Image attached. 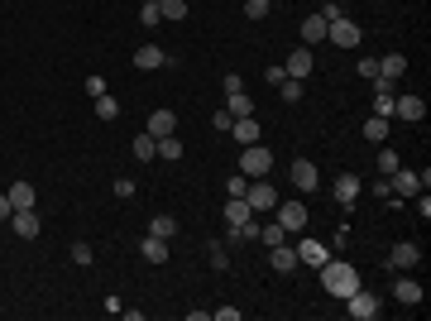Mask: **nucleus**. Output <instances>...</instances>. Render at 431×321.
<instances>
[{
	"mask_svg": "<svg viewBox=\"0 0 431 321\" xmlns=\"http://www.w3.org/2000/svg\"><path fill=\"white\" fill-rule=\"evenodd\" d=\"M321 288L331 297H340V302H345V297L359 288V273H354L345 259H326V264H321Z\"/></svg>",
	"mask_w": 431,
	"mask_h": 321,
	"instance_id": "1",
	"label": "nucleus"
},
{
	"mask_svg": "<svg viewBox=\"0 0 431 321\" xmlns=\"http://www.w3.org/2000/svg\"><path fill=\"white\" fill-rule=\"evenodd\" d=\"M244 202H249V211H254V216H264V211H273V207H278V192H273L269 178H249Z\"/></svg>",
	"mask_w": 431,
	"mask_h": 321,
	"instance_id": "2",
	"label": "nucleus"
},
{
	"mask_svg": "<svg viewBox=\"0 0 431 321\" xmlns=\"http://www.w3.org/2000/svg\"><path fill=\"white\" fill-rule=\"evenodd\" d=\"M326 44H336V48H359L364 39H359V25H354V20L336 15V20L326 25Z\"/></svg>",
	"mask_w": 431,
	"mask_h": 321,
	"instance_id": "3",
	"label": "nucleus"
},
{
	"mask_svg": "<svg viewBox=\"0 0 431 321\" xmlns=\"http://www.w3.org/2000/svg\"><path fill=\"white\" fill-rule=\"evenodd\" d=\"M269 168H273V154L264 149V144H244V154H240V173L244 178H269Z\"/></svg>",
	"mask_w": 431,
	"mask_h": 321,
	"instance_id": "4",
	"label": "nucleus"
},
{
	"mask_svg": "<svg viewBox=\"0 0 431 321\" xmlns=\"http://www.w3.org/2000/svg\"><path fill=\"white\" fill-rule=\"evenodd\" d=\"M293 249H297V264H302V268H321L326 259H331V244L312 240V235H307V240H297Z\"/></svg>",
	"mask_w": 431,
	"mask_h": 321,
	"instance_id": "5",
	"label": "nucleus"
},
{
	"mask_svg": "<svg viewBox=\"0 0 431 321\" xmlns=\"http://www.w3.org/2000/svg\"><path fill=\"white\" fill-rule=\"evenodd\" d=\"M345 312H350L354 321H374V317H378V297L364 293V288H354V293L345 297Z\"/></svg>",
	"mask_w": 431,
	"mask_h": 321,
	"instance_id": "6",
	"label": "nucleus"
},
{
	"mask_svg": "<svg viewBox=\"0 0 431 321\" xmlns=\"http://www.w3.org/2000/svg\"><path fill=\"white\" fill-rule=\"evenodd\" d=\"M273 211H278V225H283L288 235H293V230H307V202H278Z\"/></svg>",
	"mask_w": 431,
	"mask_h": 321,
	"instance_id": "7",
	"label": "nucleus"
},
{
	"mask_svg": "<svg viewBox=\"0 0 431 321\" xmlns=\"http://www.w3.org/2000/svg\"><path fill=\"white\" fill-rule=\"evenodd\" d=\"M403 72H407V58H403V53H383V58H378V77H374V86H393Z\"/></svg>",
	"mask_w": 431,
	"mask_h": 321,
	"instance_id": "8",
	"label": "nucleus"
},
{
	"mask_svg": "<svg viewBox=\"0 0 431 321\" xmlns=\"http://www.w3.org/2000/svg\"><path fill=\"white\" fill-rule=\"evenodd\" d=\"M417 264H422V249L412 240H398L388 249V268H417Z\"/></svg>",
	"mask_w": 431,
	"mask_h": 321,
	"instance_id": "9",
	"label": "nucleus"
},
{
	"mask_svg": "<svg viewBox=\"0 0 431 321\" xmlns=\"http://www.w3.org/2000/svg\"><path fill=\"white\" fill-rule=\"evenodd\" d=\"M10 225H15L20 240H34L39 235V207H20V211L10 216Z\"/></svg>",
	"mask_w": 431,
	"mask_h": 321,
	"instance_id": "10",
	"label": "nucleus"
},
{
	"mask_svg": "<svg viewBox=\"0 0 431 321\" xmlns=\"http://www.w3.org/2000/svg\"><path fill=\"white\" fill-rule=\"evenodd\" d=\"M283 72H288V77H297V81H307V77H312V48H307V44H302V48H293V53H288V63H283Z\"/></svg>",
	"mask_w": 431,
	"mask_h": 321,
	"instance_id": "11",
	"label": "nucleus"
},
{
	"mask_svg": "<svg viewBox=\"0 0 431 321\" xmlns=\"http://www.w3.org/2000/svg\"><path fill=\"white\" fill-rule=\"evenodd\" d=\"M249 221H254L249 202H244V197H225V225H230V230H240V225H249Z\"/></svg>",
	"mask_w": 431,
	"mask_h": 321,
	"instance_id": "12",
	"label": "nucleus"
},
{
	"mask_svg": "<svg viewBox=\"0 0 431 321\" xmlns=\"http://www.w3.org/2000/svg\"><path fill=\"white\" fill-rule=\"evenodd\" d=\"M135 67H139V72H154V67H168V53H163L159 44H144V48H135Z\"/></svg>",
	"mask_w": 431,
	"mask_h": 321,
	"instance_id": "13",
	"label": "nucleus"
},
{
	"mask_svg": "<svg viewBox=\"0 0 431 321\" xmlns=\"http://www.w3.org/2000/svg\"><path fill=\"white\" fill-rule=\"evenodd\" d=\"M269 264L278 268V273H297V268H302V264H297V249H293L288 240H283V244H273V249H269Z\"/></svg>",
	"mask_w": 431,
	"mask_h": 321,
	"instance_id": "14",
	"label": "nucleus"
},
{
	"mask_svg": "<svg viewBox=\"0 0 431 321\" xmlns=\"http://www.w3.org/2000/svg\"><path fill=\"white\" fill-rule=\"evenodd\" d=\"M317 183H321V178H317V163L297 159V163H293V188H297V192H317Z\"/></svg>",
	"mask_w": 431,
	"mask_h": 321,
	"instance_id": "15",
	"label": "nucleus"
},
{
	"mask_svg": "<svg viewBox=\"0 0 431 321\" xmlns=\"http://www.w3.org/2000/svg\"><path fill=\"white\" fill-rule=\"evenodd\" d=\"M393 115H398V120H422V115H427V101H422V96H393Z\"/></svg>",
	"mask_w": 431,
	"mask_h": 321,
	"instance_id": "16",
	"label": "nucleus"
},
{
	"mask_svg": "<svg viewBox=\"0 0 431 321\" xmlns=\"http://www.w3.org/2000/svg\"><path fill=\"white\" fill-rule=\"evenodd\" d=\"M359 192H364L359 173H340V178H336V202H340V207H350V202L359 197Z\"/></svg>",
	"mask_w": 431,
	"mask_h": 321,
	"instance_id": "17",
	"label": "nucleus"
},
{
	"mask_svg": "<svg viewBox=\"0 0 431 321\" xmlns=\"http://www.w3.org/2000/svg\"><path fill=\"white\" fill-rule=\"evenodd\" d=\"M393 297H398L403 307H422V283H417V278H398V283H393Z\"/></svg>",
	"mask_w": 431,
	"mask_h": 321,
	"instance_id": "18",
	"label": "nucleus"
},
{
	"mask_svg": "<svg viewBox=\"0 0 431 321\" xmlns=\"http://www.w3.org/2000/svg\"><path fill=\"white\" fill-rule=\"evenodd\" d=\"M388 192H403V197H412V192H422V183H417V173L393 168V173H388Z\"/></svg>",
	"mask_w": 431,
	"mask_h": 321,
	"instance_id": "19",
	"label": "nucleus"
},
{
	"mask_svg": "<svg viewBox=\"0 0 431 321\" xmlns=\"http://www.w3.org/2000/svg\"><path fill=\"white\" fill-rule=\"evenodd\" d=\"M130 154H135L139 163H154L159 159V139H154V134L144 130V134H135V144H130Z\"/></svg>",
	"mask_w": 431,
	"mask_h": 321,
	"instance_id": "20",
	"label": "nucleus"
},
{
	"mask_svg": "<svg viewBox=\"0 0 431 321\" xmlns=\"http://www.w3.org/2000/svg\"><path fill=\"white\" fill-rule=\"evenodd\" d=\"M149 134H154V139L178 134V115H173V110H154V115H149Z\"/></svg>",
	"mask_w": 431,
	"mask_h": 321,
	"instance_id": "21",
	"label": "nucleus"
},
{
	"mask_svg": "<svg viewBox=\"0 0 431 321\" xmlns=\"http://www.w3.org/2000/svg\"><path fill=\"white\" fill-rule=\"evenodd\" d=\"M302 39H307V48H312V44H321V39H326V15H321V10L302 20Z\"/></svg>",
	"mask_w": 431,
	"mask_h": 321,
	"instance_id": "22",
	"label": "nucleus"
},
{
	"mask_svg": "<svg viewBox=\"0 0 431 321\" xmlns=\"http://www.w3.org/2000/svg\"><path fill=\"white\" fill-rule=\"evenodd\" d=\"M10 202H15V211H20V207H39L34 183H25V178H20V183H10Z\"/></svg>",
	"mask_w": 431,
	"mask_h": 321,
	"instance_id": "23",
	"label": "nucleus"
},
{
	"mask_svg": "<svg viewBox=\"0 0 431 321\" xmlns=\"http://www.w3.org/2000/svg\"><path fill=\"white\" fill-rule=\"evenodd\" d=\"M139 254H144L149 264H168V240H159V235H144Z\"/></svg>",
	"mask_w": 431,
	"mask_h": 321,
	"instance_id": "24",
	"label": "nucleus"
},
{
	"mask_svg": "<svg viewBox=\"0 0 431 321\" xmlns=\"http://www.w3.org/2000/svg\"><path fill=\"white\" fill-rule=\"evenodd\" d=\"M230 134H235L240 144H259V120H254V115H240V120L230 125Z\"/></svg>",
	"mask_w": 431,
	"mask_h": 321,
	"instance_id": "25",
	"label": "nucleus"
},
{
	"mask_svg": "<svg viewBox=\"0 0 431 321\" xmlns=\"http://www.w3.org/2000/svg\"><path fill=\"white\" fill-rule=\"evenodd\" d=\"M364 139H369V144H383V139H388V115H369V120H364Z\"/></svg>",
	"mask_w": 431,
	"mask_h": 321,
	"instance_id": "26",
	"label": "nucleus"
},
{
	"mask_svg": "<svg viewBox=\"0 0 431 321\" xmlns=\"http://www.w3.org/2000/svg\"><path fill=\"white\" fill-rule=\"evenodd\" d=\"M96 120H120V101H115L110 91H101V96H96Z\"/></svg>",
	"mask_w": 431,
	"mask_h": 321,
	"instance_id": "27",
	"label": "nucleus"
},
{
	"mask_svg": "<svg viewBox=\"0 0 431 321\" xmlns=\"http://www.w3.org/2000/svg\"><path fill=\"white\" fill-rule=\"evenodd\" d=\"M225 110H230V115L240 120V115H254V101H249L244 91H230V96H225Z\"/></svg>",
	"mask_w": 431,
	"mask_h": 321,
	"instance_id": "28",
	"label": "nucleus"
},
{
	"mask_svg": "<svg viewBox=\"0 0 431 321\" xmlns=\"http://www.w3.org/2000/svg\"><path fill=\"white\" fill-rule=\"evenodd\" d=\"M149 235H159V240H173V235H178V221H173V216H154V221H149Z\"/></svg>",
	"mask_w": 431,
	"mask_h": 321,
	"instance_id": "29",
	"label": "nucleus"
},
{
	"mask_svg": "<svg viewBox=\"0 0 431 321\" xmlns=\"http://www.w3.org/2000/svg\"><path fill=\"white\" fill-rule=\"evenodd\" d=\"M254 240H264V244L273 249V244H283V240H288V230H283L278 221H269V225H259V235H254Z\"/></svg>",
	"mask_w": 431,
	"mask_h": 321,
	"instance_id": "30",
	"label": "nucleus"
},
{
	"mask_svg": "<svg viewBox=\"0 0 431 321\" xmlns=\"http://www.w3.org/2000/svg\"><path fill=\"white\" fill-rule=\"evenodd\" d=\"M159 159H168V163L183 159V139H178V134H163L159 139Z\"/></svg>",
	"mask_w": 431,
	"mask_h": 321,
	"instance_id": "31",
	"label": "nucleus"
},
{
	"mask_svg": "<svg viewBox=\"0 0 431 321\" xmlns=\"http://www.w3.org/2000/svg\"><path fill=\"white\" fill-rule=\"evenodd\" d=\"M278 96H283L288 106H297V101H302V81H297V77H283V81H278Z\"/></svg>",
	"mask_w": 431,
	"mask_h": 321,
	"instance_id": "32",
	"label": "nucleus"
},
{
	"mask_svg": "<svg viewBox=\"0 0 431 321\" xmlns=\"http://www.w3.org/2000/svg\"><path fill=\"white\" fill-rule=\"evenodd\" d=\"M163 20H187V0H159Z\"/></svg>",
	"mask_w": 431,
	"mask_h": 321,
	"instance_id": "33",
	"label": "nucleus"
},
{
	"mask_svg": "<svg viewBox=\"0 0 431 321\" xmlns=\"http://www.w3.org/2000/svg\"><path fill=\"white\" fill-rule=\"evenodd\" d=\"M139 25H163V15H159V0H144V5H139Z\"/></svg>",
	"mask_w": 431,
	"mask_h": 321,
	"instance_id": "34",
	"label": "nucleus"
},
{
	"mask_svg": "<svg viewBox=\"0 0 431 321\" xmlns=\"http://www.w3.org/2000/svg\"><path fill=\"white\" fill-rule=\"evenodd\" d=\"M374 115H388V120H393V91H388V86H378V96H374Z\"/></svg>",
	"mask_w": 431,
	"mask_h": 321,
	"instance_id": "35",
	"label": "nucleus"
},
{
	"mask_svg": "<svg viewBox=\"0 0 431 321\" xmlns=\"http://www.w3.org/2000/svg\"><path fill=\"white\" fill-rule=\"evenodd\" d=\"M269 5H273V0H244V15H249V20H264Z\"/></svg>",
	"mask_w": 431,
	"mask_h": 321,
	"instance_id": "36",
	"label": "nucleus"
},
{
	"mask_svg": "<svg viewBox=\"0 0 431 321\" xmlns=\"http://www.w3.org/2000/svg\"><path fill=\"white\" fill-rule=\"evenodd\" d=\"M244 188H249V178H244V173H230V183H225V192H230V197H244Z\"/></svg>",
	"mask_w": 431,
	"mask_h": 321,
	"instance_id": "37",
	"label": "nucleus"
},
{
	"mask_svg": "<svg viewBox=\"0 0 431 321\" xmlns=\"http://www.w3.org/2000/svg\"><path fill=\"white\" fill-rule=\"evenodd\" d=\"M393 168H403V163H398V154H388V149H383V154H378V173H383V178H388V173H393Z\"/></svg>",
	"mask_w": 431,
	"mask_h": 321,
	"instance_id": "38",
	"label": "nucleus"
},
{
	"mask_svg": "<svg viewBox=\"0 0 431 321\" xmlns=\"http://www.w3.org/2000/svg\"><path fill=\"white\" fill-rule=\"evenodd\" d=\"M72 259H77V264L86 268V264H91V259H96V254H91V244H81V240H77V244H72Z\"/></svg>",
	"mask_w": 431,
	"mask_h": 321,
	"instance_id": "39",
	"label": "nucleus"
},
{
	"mask_svg": "<svg viewBox=\"0 0 431 321\" xmlns=\"http://www.w3.org/2000/svg\"><path fill=\"white\" fill-rule=\"evenodd\" d=\"M359 77H369V81L378 77V58H359Z\"/></svg>",
	"mask_w": 431,
	"mask_h": 321,
	"instance_id": "40",
	"label": "nucleus"
},
{
	"mask_svg": "<svg viewBox=\"0 0 431 321\" xmlns=\"http://www.w3.org/2000/svg\"><path fill=\"white\" fill-rule=\"evenodd\" d=\"M211 125H216V130H230V125H235V115H230V110H216Z\"/></svg>",
	"mask_w": 431,
	"mask_h": 321,
	"instance_id": "41",
	"label": "nucleus"
},
{
	"mask_svg": "<svg viewBox=\"0 0 431 321\" xmlns=\"http://www.w3.org/2000/svg\"><path fill=\"white\" fill-rule=\"evenodd\" d=\"M101 91H106V77H86V96H91V101H96Z\"/></svg>",
	"mask_w": 431,
	"mask_h": 321,
	"instance_id": "42",
	"label": "nucleus"
},
{
	"mask_svg": "<svg viewBox=\"0 0 431 321\" xmlns=\"http://www.w3.org/2000/svg\"><path fill=\"white\" fill-rule=\"evenodd\" d=\"M206 259H211V268H225V249H220V244H211V249H206Z\"/></svg>",
	"mask_w": 431,
	"mask_h": 321,
	"instance_id": "43",
	"label": "nucleus"
},
{
	"mask_svg": "<svg viewBox=\"0 0 431 321\" xmlns=\"http://www.w3.org/2000/svg\"><path fill=\"white\" fill-rule=\"evenodd\" d=\"M15 216V202H10V192H0V221H10Z\"/></svg>",
	"mask_w": 431,
	"mask_h": 321,
	"instance_id": "44",
	"label": "nucleus"
},
{
	"mask_svg": "<svg viewBox=\"0 0 431 321\" xmlns=\"http://www.w3.org/2000/svg\"><path fill=\"white\" fill-rule=\"evenodd\" d=\"M115 197H135V183H130V178H115Z\"/></svg>",
	"mask_w": 431,
	"mask_h": 321,
	"instance_id": "45",
	"label": "nucleus"
}]
</instances>
